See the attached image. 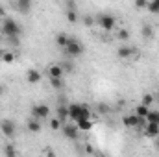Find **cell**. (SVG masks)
Listing matches in <instances>:
<instances>
[{
	"label": "cell",
	"mask_w": 159,
	"mask_h": 157,
	"mask_svg": "<svg viewBox=\"0 0 159 157\" xmlns=\"http://www.w3.org/2000/svg\"><path fill=\"white\" fill-rule=\"evenodd\" d=\"M4 13H6V11H4V7H2V6H0V19H2V17H4Z\"/></svg>",
	"instance_id": "cell-34"
},
{
	"label": "cell",
	"mask_w": 159,
	"mask_h": 157,
	"mask_svg": "<svg viewBox=\"0 0 159 157\" xmlns=\"http://www.w3.org/2000/svg\"><path fill=\"white\" fill-rule=\"evenodd\" d=\"M63 4H65V9L78 11V4H76V0H63Z\"/></svg>",
	"instance_id": "cell-25"
},
{
	"label": "cell",
	"mask_w": 159,
	"mask_h": 157,
	"mask_svg": "<svg viewBox=\"0 0 159 157\" xmlns=\"http://www.w3.org/2000/svg\"><path fill=\"white\" fill-rule=\"evenodd\" d=\"M94 24H98L104 32H111L117 26V17L111 13H100L94 17Z\"/></svg>",
	"instance_id": "cell-2"
},
{
	"label": "cell",
	"mask_w": 159,
	"mask_h": 157,
	"mask_svg": "<svg viewBox=\"0 0 159 157\" xmlns=\"http://www.w3.org/2000/svg\"><path fill=\"white\" fill-rule=\"evenodd\" d=\"M65 17L69 22H76L78 20V13L76 11H70V9H65Z\"/></svg>",
	"instance_id": "cell-23"
},
{
	"label": "cell",
	"mask_w": 159,
	"mask_h": 157,
	"mask_svg": "<svg viewBox=\"0 0 159 157\" xmlns=\"http://www.w3.org/2000/svg\"><path fill=\"white\" fill-rule=\"evenodd\" d=\"M0 61H2L4 65H9V63L15 61V54H13V52H2V54H0Z\"/></svg>",
	"instance_id": "cell-18"
},
{
	"label": "cell",
	"mask_w": 159,
	"mask_h": 157,
	"mask_svg": "<svg viewBox=\"0 0 159 157\" xmlns=\"http://www.w3.org/2000/svg\"><path fill=\"white\" fill-rule=\"evenodd\" d=\"M61 133H63V137L69 139V141H78L80 139V129H78L76 124H67V122H63Z\"/></svg>",
	"instance_id": "cell-6"
},
{
	"label": "cell",
	"mask_w": 159,
	"mask_h": 157,
	"mask_svg": "<svg viewBox=\"0 0 159 157\" xmlns=\"http://www.w3.org/2000/svg\"><path fill=\"white\" fill-rule=\"evenodd\" d=\"M141 34H143L144 39H152V37H154V26H152V24H143Z\"/></svg>",
	"instance_id": "cell-17"
},
{
	"label": "cell",
	"mask_w": 159,
	"mask_h": 157,
	"mask_svg": "<svg viewBox=\"0 0 159 157\" xmlns=\"http://www.w3.org/2000/svg\"><path fill=\"white\" fill-rule=\"evenodd\" d=\"M148 6V0H135V7L137 9H146Z\"/></svg>",
	"instance_id": "cell-31"
},
{
	"label": "cell",
	"mask_w": 159,
	"mask_h": 157,
	"mask_svg": "<svg viewBox=\"0 0 159 157\" xmlns=\"http://www.w3.org/2000/svg\"><path fill=\"white\" fill-rule=\"evenodd\" d=\"M117 56H119V59H131V57H137V50L133 46L122 44V46H119V50H117Z\"/></svg>",
	"instance_id": "cell-8"
},
{
	"label": "cell",
	"mask_w": 159,
	"mask_h": 157,
	"mask_svg": "<svg viewBox=\"0 0 159 157\" xmlns=\"http://www.w3.org/2000/svg\"><path fill=\"white\" fill-rule=\"evenodd\" d=\"M148 111H150V107H148V105H144V104L141 102V104L135 107V111H133V113H135V115H139V117H143V118H146Z\"/></svg>",
	"instance_id": "cell-19"
},
{
	"label": "cell",
	"mask_w": 159,
	"mask_h": 157,
	"mask_svg": "<svg viewBox=\"0 0 159 157\" xmlns=\"http://www.w3.org/2000/svg\"><path fill=\"white\" fill-rule=\"evenodd\" d=\"M76 126L80 131H91L94 128V122H93V118H80V120H76Z\"/></svg>",
	"instance_id": "cell-10"
},
{
	"label": "cell",
	"mask_w": 159,
	"mask_h": 157,
	"mask_svg": "<svg viewBox=\"0 0 159 157\" xmlns=\"http://www.w3.org/2000/svg\"><path fill=\"white\" fill-rule=\"evenodd\" d=\"M2 34H4V37H19L22 34V28L15 19L6 17L4 22H2Z\"/></svg>",
	"instance_id": "cell-1"
},
{
	"label": "cell",
	"mask_w": 159,
	"mask_h": 157,
	"mask_svg": "<svg viewBox=\"0 0 159 157\" xmlns=\"http://www.w3.org/2000/svg\"><path fill=\"white\" fill-rule=\"evenodd\" d=\"M96 109H98L100 115H107V113H109V105H107V104H98Z\"/></svg>",
	"instance_id": "cell-30"
},
{
	"label": "cell",
	"mask_w": 159,
	"mask_h": 157,
	"mask_svg": "<svg viewBox=\"0 0 159 157\" xmlns=\"http://www.w3.org/2000/svg\"><path fill=\"white\" fill-rule=\"evenodd\" d=\"M0 63H2V61H0Z\"/></svg>",
	"instance_id": "cell-39"
},
{
	"label": "cell",
	"mask_w": 159,
	"mask_h": 157,
	"mask_svg": "<svg viewBox=\"0 0 159 157\" xmlns=\"http://www.w3.org/2000/svg\"><path fill=\"white\" fill-rule=\"evenodd\" d=\"M61 126H63V122L59 120V118H52L50 120V129H54V131H57V129H61Z\"/></svg>",
	"instance_id": "cell-26"
},
{
	"label": "cell",
	"mask_w": 159,
	"mask_h": 157,
	"mask_svg": "<svg viewBox=\"0 0 159 157\" xmlns=\"http://www.w3.org/2000/svg\"><path fill=\"white\" fill-rule=\"evenodd\" d=\"M0 133H2L6 139H13V137L17 135V124H15L11 118L0 120Z\"/></svg>",
	"instance_id": "cell-5"
},
{
	"label": "cell",
	"mask_w": 159,
	"mask_h": 157,
	"mask_svg": "<svg viewBox=\"0 0 159 157\" xmlns=\"http://www.w3.org/2000/svg\"><path fill=\"white\" fill-rule=\"evenodd\" d=\"M81 22H83V26L91 28V26H94V17H93V15H85V17L81 19Z\"/></svg>",
	"instance_id": "cell-27"
},
{
	"label": "cell",
	"mask_w": 159,
	"mask_h": 157,
	"mask_svg": "<svg viewBox=\"0 0 159 157\" xmlns=\"http://www.w3.org/2000/svg\"><path fill=\"white\" fill-rule=\"evenodd\" d=\"M56 117L59 118L61 122H67V118H69V105L59 104V105H57V109H56Z\"/></svg>",
	"instance_id": "cell-12"
},
{
	"label": "cell",
	"mask_w": 159,
	"mask_h": 157,
	"mask_svg": "<svg viewBox=\"0 0 159 157\" xmlns=\"http://www.w3.org/2000/svg\"><path fill=\"white\" fill-rule=\"evenodd\" d=\"M156 141H157V148H159V135H157V137H156Z\"/></svg>",
	"instance_id": "cell-37"
},
{
	"label": "cell",
	"mask_w": 159,
	"mask_h": 157,
	"mask_svg": "<svg viewBox=\"0 0 159 157\" xmlns=\"http://www.w3.org/2000/svg\"><path fill=\"white\" fill-rule=\"evenodd\" d=\"M26 81H28V83H32V85L39 83V81H41V72H39V70H35V69H30V70H28V74H26Z\"/></svg>",
	"instance_id": "cell-13"
},
{
	"label": "cell",
	"mask_w": 159,
	"mask_h": 157,
	"mask_svg": "<svg viewBox=\"0 0 159 157\" xmlns=\"http://www.w3.org/2000/svg\"><path fill=\"white\" fill-rule=\"evenodd\" d=\"M156 100H157V102H159V91H157V94H156Z\"/></svg>",
	"instance_id": "cell-36"
},
{
	"label": "cell",
	"mask_w": 159,
	"mask_h": 157,
	"mask_svg": "<svg viewBox=\"0 0 159 157\" xmlns=\"http://www.w3.org/2000/svg\"><path fill=\"white\" fill-rule=\"evenodd\" d=\"M83 50H85V48H83V44H81L76 37H72L70 43L63 48V54H65L67 57H80V56L83 54Z\"/></svg>",
	"instance_id": "cell-4"
},
{
	"label": "cell",
	"mask_w": 159,
	"mask_h": 157,
	"mask_svg": "<svg viewBox=\"0 0 159 157\" xmlns=\"http://www.w3.org/2000/svg\"><path fill=\"white\" fill-rule=\"evenodd\" d=\"M69 118L74 122L80 118H91V109L85 104H70L69 105Z\"/></svg>",
	"instance_id": "cell-3"
},
{
	"label": "cell",
	"mask_w": 159,
	"mask_h": 157,
	"mask_svg": "<svg viewBox=\"0 0 159 157\" xmlns=\"http://www.w3.org/2000/svg\"><path fill=\"white\" fill-rule=\"evenodd\" d=\"M0 54H2V50H0Z\"/></svg>",
	"instance_id": "cell-38"
},
{
	"label": "cell",
	"mask_w": 159,
	"mask_h": 157,
	"mask_svg": "<svg viewBox=\"0 0 159 157\" xmlns=\"http://www.w3.org/2000/svg\"><path fill=\"white\" fill-rule=\"evenodd\" d=\"M32 117L37 118V120H43V118H48L50 117V107L46 105V104H35L34 107H32Z\"/></svg>",
	"instance_id": "cell-7"
},
{
	"label": "cell",
	"mask_w": 159,
	"mask_h": 157,
	"mask_svg": "<svg viewBox=\"0 0 159 157\" xmlns=\"http://www.w3.org/2000/svg\"><path fill=\"white\" fill-rule=\"evenodd\" d=\"M119 39L120 41H128L129 39V32H128V30H120L119 32Z\"/></svg>",
	"instance_id": "cell-32"
},
{
	"label": "cell",
	"mask_w": 159,
	"mask_h": 157,
	"mask_svg": "<svg viewBox=\"0 0 159 157\" xmlns=\"http://www.w3.org/2000/svg\"><path fill=\"white\" fill-rule=\"evenodd\" d=\"M4 154H6V155H9V157H15V155H17V150H15L11 144H6V146H4Z\"/></svg>",
	"instance_id": "cell-28"
},
{
	"label": "cell",
	"mask_w": 159,
	"mask_h": 157,
	"mask_svg": "<svg viewBox=\"0 0 159 157\" xmlns=\"http://www.w3.org/2000/svg\"><path fill=\"white\" fill-rule=\"evenodd\" d=\"M70 39H72V35H67V34H57V35H56V44H57L59 48H65V46L70 43Z\"/></svg>",
	"instance_id": "cell-14"
},
{
	"label": "cell",
	"mask_w": 159,
	"mask_h": 157,
	"mask_svg": "<svg viewBox=\"0 0 159 157\" xmlns=\"http://www.w3.org/2000/svg\"><path fill=\"white\" fill-rule=\"evenodd\" d=\"M59 104H63V105H67V98H65V96H59Z\"/></svg>",
	"instance_id": "cell-33"
},
{
	"label": "cell",
	"mask_w": 159,
	"mask_h": 157,
	"mask_svg": "<svg viewBox=\"0 0 159 157\" xmlns=\"http://www.w3.org/2000/svg\"><path fill=\"white\" fill-rule=\"evenodd\" d=\"M50 85H52L54 89H57V91H59V89H63V85H65V83H63V79H61V78H50Z\"/></svg>",
	"instance_id": "cell-24"
},
{
	"label": "cell",
	"mask_w": 159,
	"mask_h": 157,
	"mask_svg": "<svg viewBox=\"0 0 159 157\" xmlns=\"http://www.w3.org/2000/svg\"><path fill=\"white\" fill-rule=\"evenodd\" d=\"M2 92H4V87H2V85H0V94H2Z\"/></svg>",
	"instance_id": "cell-35"
},
{
	"label": "cell",
	"mask_w": 159,
	"mask_h": 157,
	"mask_svg": "<svg viewBox=\"0 0 159 157\" xmlns=\"http://www.w3.org/2000/svg\"><path fill=\"white\" fill-rule=\"evenodd\" d=\"M26 129H28L30 133H39L41 131V122L37 118L32 117V120H28V124H26Z\"/></svg>",
	"instance_id": "cell-15"
},
{
	"label": "cell",
	"mask_w": 159,
	"mask_h": 157,
	"mask_svg": "<svg viewBox=\"0 0 159 157\" xmlns=\"http://www.w3.org/2000/svg\"><path fill=\"white\" fill-rule=\"evenodd\" d=\"M32 2H34V0H15L17 9H19L20 13H28L30 7H32Z\"/></svg>",
	"instance_id": "cell-16"
},
{
	"label": "cell",
	"mask_w": 159,
	"mask_h": 157,
	"mask_svg": "<svg viewBox=\"0 0 159 157\" xmlns=\"http://www.w3.org/2000/svg\"><path fill=\"white\" fill-rule=\"evenodd\" d=\"M146 9H148L150 13H154V15H159V0H148Z\"/></svg>",
	"instance_id": "cell-20"
},
{
	"label": "cell",
	"mask_w": 159,
	"mask_h": 157,
	"mask_svg": "<svg viewBox=\"0 0 159 157\" xmlns=\"http://www.w3.org/2000/svg\"><path fill=\"white\" fill-rule=\"evenodd\" d=\"M61 69H63V72H72V70H74V65L67 59V61H63V63H61Z\"/></svg>",
	"instance_id": "cell-29"
},
{
	"label": "cell",
	"mask_w": 159,
	"mask_h": 157,
	"mask_svg": "<svg viewBox=\"0 0 159 157\" xmlns=\"http://www.w3.org/2000/svg\"><path fill=\"white\" fill-rule=\"evenodd\" d=\"M146 122H156V124H159V111L150 109L148 115H146Z\"/></svg>",
	"instance_id": "cell-21"
},
{
	"label": "cell",
	"mask_w": 159,
	"mask_h": 157,
	"mask_svg": "<svg viewBox=\"0 0 159 157\" xmlns=\"http://www.w3.org/2000/svg\"><path fill=\"white\" fill-rule=\"evenodd\" d=\"M144 137L146 139H156L159 135V124H156V122H146V126H144Z\"/></svg>",
	"instance_id": "cell-9"
},
{
	"label": "cell",
	"mask_w": 159,
	"mask_h": 157,
	"mask_svg": "<svg viewBox=\"0 0 159 157\" xmlns=\"http://www.w3.org/2000/svg\"><path fill=\"white\" fill-rule=\"evenodd\" d=\"M46 72H48V78H63V74H65L61 65H50L46 69Z\"/></svg>",
	"instance_id": "cell-11"
},
{
	"label": "cell",
	"mask_w": 159,
	"mask_h": 157,
	"mask_svg": "<svg viewBox=\"0 0 159 157\" xmlns=\"http://www.w3.org/2000/svg\"><path fill=\"white\" fill-rule=\"evenodd\" d=\"M141 102H143L144 105H148V107H150V105L156 102V96H154V94H150V92H146V94H143V100H141Z\"/></svg>",
	"instance_id": "cell-22"
}]
</instances>
